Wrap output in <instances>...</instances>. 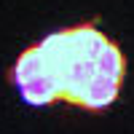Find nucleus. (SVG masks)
<instances>
[{"instance_id":"nucleus-4","label":"nucleus","mask_w":134,"mask_h":134,"mask_svg":"<svg viewBox=\"0 0 134 134\" xmlns=\"http://www.w3.org/2000/svg\"><path fill=\"white\" fill-rule=\"evenodd\" d=\"M40 72H46V57H43L40 43H35V46H30L19 54V59L8 70V81L14 86H19V83L30 81V78H38Z\"/></svg>"},{"instance_id":"nucleus-3","label":"nucleus","mask_w":134,"mask_h":134,"mask_svg":"<svg viewBox=\"0 0 134 134\" xmlns=\"http://www.w3.org/2000/svg\"><path fill=\"white\" fill-rule=\"evenodd\" d=\"M67 35H70V46L75 54H81L86 59H97L99 54L105 51V46L110 43L107 35H102L94 24H78V27H70L67 30Z\"/></svg>"},{"instance_id":"nucleus-2","label":"nucleus","mask_w":134,"mask_h":134,"mask_svg":"<svg viewBox=\"0 0 134 134\" xmlns=\"http://www.w3.org/2000/svg\"><path fill=\"white\" fill-rule=\"evenodd\" d=\"M19 94L27 105L32 107H46V105H54L59 102V86L57 81L51 78V72H40L38 78H30V81L19 83Z\"/></svg>"},{"instance_id":"nucleus-1","label":"nucleus","mask_w":134,"mask_h":134,"mask_svg":"<svg viewBox=\"0 0 134 134\" xmlns=\"http://www.w3.org/2000/svg\"><path fill=\"white\" fill-rule=\"evenodd\" d=\"M118 91H121V83L118 81H110V78H105V75L97 72L91 78V83L86 86V91L81 97V102H78V107L91 110V113L105 110V107H110L118 99Z\"/></svg>"},{"instance_id":"nucleus-5","label":"nucleus","mask_w":134,"mask_h":134,"mask_svg":"<svg viewBox=\"0 0 134 134\" xmlns=\"http://www.w3.org/2000/svg\"><path fill=\"white\" fill-rule=\"evenodd\" d=\"M97 72L110 78V81H118L124 83V75H126V57L113 40L105 46V51L97 57Z\"/></svg>"}]
</instances>
